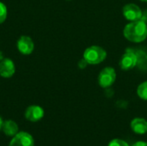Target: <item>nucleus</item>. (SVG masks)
I'll use <instances>...</instances> for the list:
<instances>
[{
	"label": "nucleus",
	"instance_id": "f257e3e1",
	"mask_svg": "<svg viewBox=\"0 0 147 146\" xmlns=\"http://www.w3.org/2000/svg\"><path fill=\"white\" fill-rule=\"evenodd\" d=\"M123 35L126 40L134 43H140L147 38V23L140 19L129 22L123 29Z\"/></svg>",
	"mask_w": 147,
	"mask_h": 146
},
{
	"label": "nucleus",
	"instance_id": "f03ea898",
	"mask_svg": "<svg viewBox=\"0 0 147 146\" xmlns=\"http://www.w3.org/2000/svg\"><path fill=\"white\" fill-rule=\"evenodd\" d=\"M107 58L106 50L100 46H90L87 47L83 54V59L88 65H96L102 63Z\"/></svg>",
	"mask_w": 147,
	"mask_h": 146
},
{
	"label": "nucleus",
	"instance_id": "7ed1b4c3",
	"mask_svg": "<svg viewBox=\"0 0 147 146\" xmlns=\"http://www.w3.org/2000/svg\"><path fill=\"white\" fill-rule=\"evenodd\" d=\"M138 65L137 52L130 48L127 49L122 54L119 61V66L122 71H130L135 68Z\"/></svg>",
	"mask_w": 147,
	"mask_h": 146
},
{
	"label": "nucleus",
	"instance_id": "20e7f679",
	"mask_svg": "<svg viewBox=\"0 0 147 146\" xmlns=\"http://www.w3.org/2000/svg\"><path fill=\"white\" fill-rule=\"evenodd\" d=\"M116 76V71L113 67H105L100 71L98 75V84L103 89L109 88L115 83Z\"/></svg>",
	"mask_w": 147,
	"mask_h": 146
},
{
	"label": "nucleus",
	"instance_id": "39448f33",
	"mask_svg": "<svg viewBox=\"0 0 147 146\" xmlns=\"http://www.w3.org/2000/svg\"><path fill=\"white\" fill-rule=\"evenodd\" d=\"M122 14L126 20L129 22H134L142 19L143 11L136 3H127L122 9Z\"/></svg>",
	"mask_w": 147,
	"mask_h": 146
},
{
	"label": "nucleus",
	"instance_id": "423d86ee",
	"mask_svg": "<svg viewBox=\"0 0 147 146\" xmlns=\"http://www.w3.org/2000/svg\"><path fill=\"white\" fill-rule=\"evenodd\" d=\"M9 146H34V139L27 132H18L12 137Z\"/></svg>",
	"mask_w": 147,
	"mask_h": 146
},
{
	"label": "nucleus",
	"instance_id": "0eeeda50",
	"mask_svg": "<svg viewBox=\"0 0 147 146\" xmlns=\"http://www.w3.org/2000/svg\"><path fill=\"white\" fill-rule=\"evenodd\" d=\"M18 51L23 55H29L33 52L34 49V43L33 40L27 35L21 36L16 43Z\"/></svg>",
	"mask_w": 147,
	"mask_h": 146
},
{
	"label": "nucleus",
	"instance_id": "6e6552de",
	"mask_svg": "<svg viewBox=\"0 0 147 146\" xmlns=\"http://www.w3.org/2000/svg\"><path fill=\"white\" fill-rule=\"evenodd\" d=\"M44 109L38 105H31L27 108L24 113L25 118L31 122H37L44 117Z\"/></svg>",
	"mask_w": 147,
	"mask_h": 146
},
{
	"label": "nucleus",
	"instance_id": "1a4fd4ad",
	"mask_svg": "<svg viewBox=\"0 0 147 146\" xmlns=\"http://www.w3.org/2000/svg\"><path fill=\"white\" fill-rule=\"evenodd\" d=\"M16 72V66L10 59H3L0 61V76L3 78H10Z\"/></svg>",
	"mask_w": 147,
	"mask_h": 146
},
{
	"label": "nucleus",
	"instance_id": "9d476101",
	"mask_svg": "<svg viewBox=\"0 0 147 146\" xmlns=\"http://www.w3.org/2000/svg\"><path fill=\"white\" fill-rule=\"evenodd\" d=\"M130 127L132 131L136 134H146L147 133V120L144 118H134L130 123Z\"/></svg>",
	"mask_w": 147,
	"mask_h": 146
},
{
	"label": "nucleus",
	"instance_id": "9b49d317",
	"mask_svg": "<svg viewBox=\"0 0 147 146\" xmlns=\"http://www.w3.org/2000/svg\"><path fill=\"white\" fill-rule=\"evenodd\" d=\"M2 130L5 135L14 137L18 133V125L12 120H7L3 121Z\"/></svg>",
	"mask_w": 147,
	"mask_h": 146
},
{
	"label": "nucleus",
	"instance_id": "f8f14e48",
	"mask_svg": "<svg viewBox=\"0 0 147 146\" xmlns=\"http://www.w3.org/2000/svg\"><path fill=\"white\" fill-rule=\"evenodd\" d=\"M138 96L144 101H147V81L142 82L137 88Z\"/></svg>",
	"mask_w": 147,
	"mask_h": 146
},
{
	"label": "nucleus",
	"instance_id": "ddd939ff",
	"mask_svg": "<svg viewBox=\"0 0 147 146\" xmlns=\"http://www.w3.org/2000/svg\"><path fill=\"white\" fill-rule=\"evenodd\" d=\"M7 15H8L7 6L3 2H0V24H2L5 22Z\"/></svg>",
	"mask_w": 147,
	"mask_h": 146
},
{
	"label": "nucleus",
	"instance_id": "4468645a",
	"mask_svg": "<svg viewBox=\"0 0 147 146\" xmlns=\"http://www.w3.org/2000/svg\"><path fill=\"white\" fill-rule=\"evenodd\" d=\"M108 146H129L128 143H127L125 140L121 139H112Z\"/></svg>",
	"mask_w": 147,
	"mask_h": 146
},
{
	"label": "nucleus",
	"instance_id": "2eb2a0df",
	"mask_svg": "<svg viewBox=\"0 0 147 146\" xmlns=\"http://www.w3.org/2000/svg\"><path fill=\"white\" fill-rule=\"evenodd\" d=\"M78 67H79L80 69H82V70H83V69H84V68H85L87 65H88V63H87L84 59H82L78 62Z\"/></svg>",
	"mask_w": 147,
	"mask_h": 146
},
{
	"label": "nucleus",
	"instance_id": "dca6fc26",
	"mask_svg": "<svg viewBox=\"0 0 147 146\" xmlns=\"http://www.w3.org/2000/svg\"><path fill=\"white\" fill-rule=\"evenodd\" d=\"M132 146H147V142H145V141H137Z\"/></svg>",
	"mask_w": 147,
	"mask_h": 146
},
{
	"label": "nucleus",
	"instance_id": "f3484780",
	"mask_svg": "<svg viewBox=\"0 0 147 146\" xmlns=\"http://www.w3.org/2000/svg\"><path fill=\"white\" fill-rule=\"evenodd\" d=\"M3 119L0 117V130H2V127H3Z\"/></svg>",
	"mask_w": 147,
	"mask_h": 146
},
{
	"label": "nucleus",
	"instance_id": "a211bd4d",
	"mask_svg": "<svg viewBox=\"0 0 147 146\" xmlns=\"http://www.w3.org/2000/svg\"><path fill=\"white\" fill-rule=\"evenodd\" d=\"M4 58H3V52L2 51H0V61L1 60H3Z\"/></svg>",
	"mask_w": 147,
	"mask_h": 146
},
{
	"label": "nucleus",
	"instance_id": "6ab92c4d",
	"mask_svg": "<svg viewBox=\"0 0 147 146\" xmlns=\"http://www.w3.org/2000/svg\"><path fill=\"white\" fill-rule=\"evenodd\" d=\"M140 1H141V2H144V3H147V0H140Z\"/></svg>",
	"mask_w": 147,
	"mask_h": 146
},
{
	"label": "nucleus",
	"instance_id": "aec40b11",
	"mask_svg": "<svg viewBox=\"0 0 147 146\" xmlns=\"http://www.w3.org/2000/svg\"><path fill=\"white\" fill-rule=\"evenodd\" d=\"M67 1H71V0H67Z\"/></svg>",
	"mask_w": 147,
	"mask_h": 146
}]
</instances>
